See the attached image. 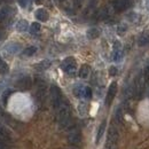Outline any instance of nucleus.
<instances>
[{
	"mask_svg": "<svg viewBox=\"0 0 149 149\" xmlns=\"http://www.w3.org/2000/svg\"><path fill=\"white\" fill-rule=\"evenodd\" d=\"M29 3H30V0H19V5L22 7V8L28 7Z\"/></svg>",
	"mask_w": 149,
	"mask_h": 149,
	"instance_id": "nucleus-33",
	"label": "nucleus"
},
{
	"mask_svg": "<svg viewBox=\"0 0 149 149\" xmlns=\"http://www.w3.org/2000/svg\"><path fill=\"white\" fill-rule=\"evenodd\" d=\"M0 139L3 140V141L10 140V133L7 131L6 127H3V126H1V125H0Z\"/></svg>",
	"mask_w": 149,
	"mask_h": 149,
	"instance_id": "nucleus-19",
	"label": "nucleus"
},
{
	"mask_svg": "<svg viewBox=\"0 0 149 149\" xmlns=\"http://www.w3.org/2000/svg\"><path fill=\"white\" fill-rule=\"evenodd\" d=\"M7 15H8V8H7V7L1 8V9H0V22L6 19Z\"/></svg>",
	"mask_w": 149,
	"mask_h": 149,
	"instance_id": "nucleus-25",
	"label": "nucleus"
},
{
	"mask_svg": "<svg viewBox=\"0 0 149 149\" xmlns=\"http://www.w3.org/2000/svg\"><path fill=\"white\" fill-rule=\"evenodd\" d=\"M44 0H35V2H37V3H40V2H42Z\"/></svg>",
	"mask_w": 149,
	"mask_h": 149,
	"instance_id": "nucleus-37",
	"label": "nucleus"
},
{
	"mask_svg": "<svg viewBox=\"0 0 149 149\" xmlns=\"http://www.w3.org/2000/svg\"><path fill=\"white\" fill-rule=\"evenodd\" d=\"M106 126H107V122H106V120H103V122L101 123V125H100L99 130H97V134H96V143H99V142H100V140H101V138L103 136L104 131H106Z\"/></svg>",
	"mask_w": 149,
	"mask_h": 149,
	"instance_id": "nucleus-16",
	"label": "nucleus"
},
{
	"mask_svg": "<svg viewBox=\"0 0 149 149\" xmlns=\"http://www.w3.org/2000/svg\"><path fill=\"white\" fill-rule=\"evenodd\" d=\"M80 140H81V135H80V132L77 130V129H74V130H71L69 132V134H68V141L70 143L77 145V143L80 142Z\"/></svg>",
	"mask_w": 149,
	"mask_h": 149,
	"instance_id": "nucleus-10",
	"label": "nucleus"
},
{
	"mask_svg": "<svg viewBox=\"0 0 149 149\" xmlns=\"http://www.w3.org/2000/svg\"><path fill=\"white\" fill-rule=\"evenodd\" d=\"M104 149H117V146L116 145H111V143H107V146H106Z\"/></svg>",
	"mask_w": 149,
	"mask_h": 149,
	"instance_id": "nucleus-34",
	"label": "nucleus"
},
{
	"mask_svg": "<svg viewBox=\"0 0 149 149\" xmlns=\"http://www.w3.org/2000/svg\"><path fill=\"white\" fill-rule=\"evenodd\" d=\"M40 28H41L40 24H39L38 22H35V23H32L31 26H30V32L33 33V35H35V33H38V32L40 31Z\"/></svg>",
	"mask_w": 149,
	"mask_h": 149,
	"instance_id": "nucleus-23",
	"label": "nucleus"
},
{
	"mask_svg": "<svg viewBox=\"0 0 149 149\" xmlns=\"http://www.w3.org/2000/svg\"><path fill=\"white\" fill-rule=\"evenodd\" d=\"M116 119L118 120V122H122V118H123V113H122V109L120 108H118L117 110H116Z\"/></svg>",
	"mask_w": 149,
	"mask_h": 149,
	"instance_id": "nucleus-31",
	"label": "nucleus"
},
{
	"mask_svg": "<svg viewBox=\"0 0 149 149\" xmlns=\"http://www.w3.org/2000/svg\"><path fill=\"white\" fill-rule=\"evenodd\" d=\"M138 42H139V46H148L149 45V32L148 31L143 32V33L139 37Z\"/></svg>",
	"mask_w": 149,
	"mask_h": 149,
	"instance_id": "nucleus-15",
	"label": "nucleus"
},
{
	"mask_svg": "<svg viewBox=\"0 0 149 149\" xmlns=\"http://www.w3.org/2000/svg\"><path fill=\"white\" fill-rule=\"evenodd\" d=\"M100 36V30L97 28H91L87 30V37L90 39H96Z\"/></svg>",
	"mask_w": 149,
	"mask_h": 149,
	"instance_id": "nucleus-20",
	"label": "nucleus"
},
{
	"mask_svg": "<svg viewBox=\"0 0 149 149\" xmlns=\"http://www.w3.org/2000/svg\"><path fill=\"white\" fill-rule=\"evenodd\" d=\"M131 0H113L111 2V6L115 12L120 13V12H125L126 9H129L131 7Z\"/></svg>",
	"mask_w": 149,
	"mask_h": 149,
	"instance_id": "nucleus-4",
	"label": "nucleus"
},
{
	"mask_svg": "<svg viewBox=\"0 0 149 149\" xmlns=\"http://www.w3.org/2000/svg\"><path fill=\"white\" fill-rule=\"evenodd\" d=\"M56 115H57V122L61 127L65 129L71 123V110L70 106L67 101H62L61 104L56 108Z\"/></svg>",
	"mask_w": 149,
	"mask_h": 149,
	"instance_id": "nucleus-1",
	"label": "nucleus"
},
{
	"mask_svg": "<svg viewBox=\"0 0 149 149\" xmlns=\"http://www.w3.org/2000/svg\"><path fill=\"white\" fill-rule=\"evenodd\" d=\"M0 149H5V141L0 139Z\"/></svg>",
	"mask_w": 149,
	"mask_h": 149,
	"instance_id": "nucleus-35",
	"label": "nucleus"
},
{
	"mask_svg": "<svg viewBox=\"0 0 149 149\" xmlns=\"http://www.w3.org/2000/svg\"><path fill=\"white\" fill-rule=\"evenodd\" d=\"M90 72H91L90 65H88V64H83V65L80 67V69H79V77H80L81 79H86V78H88Z\"/></svg>",
	"mask_w": 149,
	"mask_h": 149,
	"instance_id": "nucleus-13",
	"label": "nucleus"
},
{
	"mask_svg": "<svg viewBox=\"0 0 149 149\" xmlns=\"http://www.w3.org/2000/svg\"><path fill=\"white\" fill-rule=\"evenodd\" d=\"M8 71H9V67H8V64H7L3 60L0 58V74H6Z\"/></svg>",
	"mask_w": 149,
	"mask_h": 149,
	"instance_id": "nucleus-22",
	"label": "nucleus"
},
{
	"mask_svg": "<svg viewBox=\"0 0 149 149\" xmlns=\"http://www.w3.org/2000/svg\"><path fill=\"white\" fill-rule=\"evenodd\" d=\"M126 30H127V26L125 25V24H119L118 26H117V33L118 35H124L125 32H126Z\"/></svg>",
	"mask_w": 149,
	"mask_h": 149,
	"instance_id": "nucleus-24",
	"label": "nucleus"
},
{
	"mask_svg": "<svg viewBox=\"0 0 149 149\" xmlns=\"http://www.w3.org/2000/svg\"><path fill=\"white\" fill-rule=\"evenodd\" d=\"M28 28H29V24H28V22L25 19H21V21L17 22V24H16V29H17V31H19V32L26 31Z\"/></svg>",
	"mask_w": 149,
	"mask_h": 149,
	"instance_id": "nucleus-18",
	"label": "nucleus"
},
{
	"mask_svg": "<svg viewBox=\"0 0 149 149\" xmlns=\"http://www.w3.org/2000/svg\"><path fill=\"white\" fill-rule=\"evenodd\" d=\"M61 68L62 70L69 76H74L76 71H77V63H76V60L72 56H69L67 58L63 60L62 64H61Z\"/></svg>",
	"mask_w": 149,
	"mask_h": 149,
	"instance_id": "nucleus-2",
	"label": "nucleus"
},
{
	"mask_svg": "<svg viewBox=\"0 0 149 149\" xmlns=\"http://www.w3.org/2000/svg\"><path fill=\"white\" fill-rule=\"evenodd\" d=\"M58 1H65V0H58Z\"/></svg>",
	"mask_w": 149,
	"mask_h": 149,
	"instance_id": "nucleus-38",
	"label": "nucleus"
},
{
	"mask_svg": "<svg viewBox=\"0 0 149 149\" xmlns=\"http://www.w3.org/2000/svg\"><path fill=\"white\" fill-rule=\"evenodd\" d=\"M0 85H1V84H0Z\"/></svg>",
	"mask_w": 149,
	"mask_h": 149,
	"instance_id": "nucleus-39",
	"label": "nucleus"
},
{
	"mask_svg": "<svg viewBox=\"0 0 149 149\" xmlns=\"http://www.w3.org/2000/svg\"><path fill=\"white\" fill-rule=\"evenodd\" d=\"M19 49H21V46L16 42H10L3 47V52L6 55H15L16 53H19Z\"/></svg>",
	"mask_w": 149,
	"mask_h": 149,
	"instance_id": "nucleus-9",
	"label": "nucleus"
},
{
	"mask_svg": "<svg viewBox=\"0 0 149 149\" xmlns=\"http://www.w3.org/2000/svg\"><path fill=\"white\" fill-rule=\"evenodd\" d=\"M12 93V91L10 90H7V91H5L3 94H2V101H3V103H6L7 102V100H8V97H9V95Z\"/></svg>",
	"mask_w": 149,
	"mask_h": 149,
	"instance_id": "nucleus-29",
	"label": "nucleus"
},
{
	"mask_svg": "<svg viewBox=\"0 0 149 149\" xmlns=\"http://www.w3.org/2000/svg\"><path fill=\"white\" fill-rule=\"evenodd\" d=\"M84 91H85V86L84 85H76L74 87V94L77 97H83L84 96Z\"/></svg>",
	"mask_w": 149,
	"mask_h": 149,
	"instance_id": "nucleus-17",
	"label": "nucleus"
},
{
	"mask_svg": "<svg viewBox=\"0 0 149 149\" xmlns=\"http://www.w3.org/2000/svg\"><path fill=\"white\" fill-rule=\"evenodd\" d=\"M117 140H118V131L116 127L111 126L109 129L108 132V140H107V143H111V145H116L117 143Z\"/></svg>",
	"mask_w": 149,
	"mask_h": 149,
	"instance_id": "nucleus-11",
	"label": "nucleus"
},
{
	"mask_svg": "<svg viewBox=\"0 0 149 149\" xmlns=\"http://www.w3.org/2000/svg\"><path fill=\"white\" fill-rule=\"evenodd\" d=\"M83 97H85V99H91L92 97V90L90 88V87H86L85 86V91H84V96Z\"/></svg>",
	"mask_w": 149,
	"mask_h": 149,
	"instance_id": "nucleus-26",
	"label": "nucleus"
},
{
	"mask_svg": "<svg viewBox=\"0 0 149 149\" xmlns=\"http://www.w3.org/2000/svg\"><path fill=\"white\" fill-rule=\"evenodd\" d=\"M83 2H84V0H74V2H72V5H71V7L76 10V9H78V8L81 6V3H83Z\"/></svg>",
	"mask_w": 149,
	"mask_h": 149,
	"instance_id": "nucleus-27",
	"label": "nucleus"
},
{
	"mask_svg": "<svg viewBox=\"0 0 149 149\" xmlns=\"http://www.w3.org/2000/svg\"><path fill=\"white\" fill-rule=\"evenodd\" d=\"M123 49H122V45L119 41H115L113 44V53H112V60L115 62H119L123 58Z\"/></svg>",
	"mask_w": 149,
	"mask_h": 149,
	"instance_id": "nucleus-8",
	"label": "nucleus"
},
{
	"mask_svg": "<svg viewBox=\"0 0 149 149\" xmlns=\"http://www.w3.org/2000/svg\"><path fill=\"white\" fill-rule=\"evenodd\" d=\"M36 52H37V47H35V46H29V47H26V48L23 51V54L25 56H32Z\"/></svg>",
	"mask_w": 149,
	"mask_h": 149,
	"instance_id": "nucleus-21",
	"label": "nucleus"
},
{
	"mask_svg": "<svg viewBox=\"0 0 149 149\" xmlns=\"http://www.w3.org/2000/svg\"><path fill=\"white\" fill-rule=\"evenodd\" d=\"M117 93V83L116 81H112L108 88V92H107V96H106V104L107 106H110L111 102L113 101L115 96Z\"/></svg>",
	"mask_w": 149,
	"mask_h": 149,
	"instance_id": "nucleus-7",
	"label": "nucleus"
},
{
	"mask_svg": "<svg viewBox=\"0 0 149 149\" xmlns=\"http://www.w3.org/2000/svg\"><path fill=\"white\" fill-rule=\"evenodd\" d=\"M51 64H52V62H51L49 60H44V61L39 62L38 64H36L35 67H36V69L39 70V71H44V70L48 69V68L51 67Z\"/></svg>",
	"mask_w": 149,
	"mask_h": 149,
	"instance_id": "nucleus-14",
	"label": "nucleus"
},
{
	"mask_svg": "<svg viewBox=\"0 0 149 149\" xmlns=\"http://www.w3.org/2000/svg\"><path fill=\"white\" fill-rule=\"evenodd\" d=\"M146 6H147V8L149 9V0H146Z\"/></svg>",
	"mask_w": 149,
	"mask_h": 149,
	"instance_id": "nucleus-36",
	"label": "nucleus"
},
{
	"mask_svg": "<svg viewBox=\"0 0 149 149\" xmlns=\"http://www.w3.org/2000/svg\"><path fill=\"white\" fill-rule=\"evenodd\" d=\"M49 94H51V101H52V104L54 108H57L61 102L63 101L62 99V93L60 91V88L56 86V85H52L51 86V90H49Z\"/></svg>",
	"mask_w": 149,
	"mask_h": 149,
	"instance_id": "nucleus-3",
	"label": "nucleus"
},
{
	"mask_svg": "<svg viewBox=\"0 0 149 149\" xmlns=\"http://www.w3.org/2000/svg\"><path fill=\"white\" fill-rule=\"evenodd\" d=\"M31 86H32V80H31V77L29 76H24L19 78L16 83V87L21 91H28L31 88Z\"/></svg>",
	"mask_w": 149,
	"mask_h": 149,
	"instance_id": "nucleus-6",
	"label": "nucleus"
},
{
	"mask_svg": "<svg viewBox=\"0 0 149 149\" xmlns=\"http://www.w3.org/2000/svg\"><path fill=\"white\" fill-rule=\"evenodd\" d=\"M143 78H145V80H148L149 79V64H147L146 67H145V69H143Z\"/></svg>",
	"mask_w": 149,
	"mask_h": 149,
	"instance_id": "nucleus-30",
	"label": "nucleus"
},
{
	"mask_svg": "<svg viewBox=\"0 0 149 149\" xmlns=\"http://www.w3.org/2000/svg\"><path fill=\"white\" fill-rule=\"evenodd\" d=\"M117 72H118V70H117V68H116V67H113V65H112V67L109 68V74H110L111 77H115V76L117 74Z\"/></svg>",
	"mask_w": 149,
	"mask_h": 149,
	"instance_id": "nucleus-32",
	"label": "nucleus"
},
{
	"mask_svg": "<svg viewBox=\"0 0 149 149\" xmlns=\"http://www.w3.org/2000/svg\"><path fill=\"white\" fill-rule=\"evenodd\" d=\"M127 19H130L132 23H134V22H136V21H138L139 16H138L135 13H131V14H129V15H127Z\"/></svg>",
	"mask_w": 149,
	"mask_h": 149,
	"instance_id": "nucleus-28",
	"label": "nucleus"
},
{
	"mask_svg": "<svg viewBox=\"0 0 149 149\" xmlns=\"http://www.w3.org/2000/svg\"><path fill=\"white\" fill-rule=\"evenodd\" d=\"M47 96V85L44 80H37V99L39 102H44Z\"/></svg>",
	"mask_w": 149,
	"mask_h": 149,
	"instance_id": "nucleus-5",
	"label": "nucleus"
},
{
	"mask_svg": "<svg viewBox=\"0 0 149 149\" xmlns=\"http://www.w3.org/2000/svg\"><path fill=\"white\" fill-rule=\"evenodd\" d=\"M36 19L40 22H46L48 19V13L44 8H39L36 10Z\"/></svg>",
	"mask_w": 149,
	"mask_h": 149,
	"instance_id": "nucleus-12",
	"label": "nucleus"
}]
</instances>
